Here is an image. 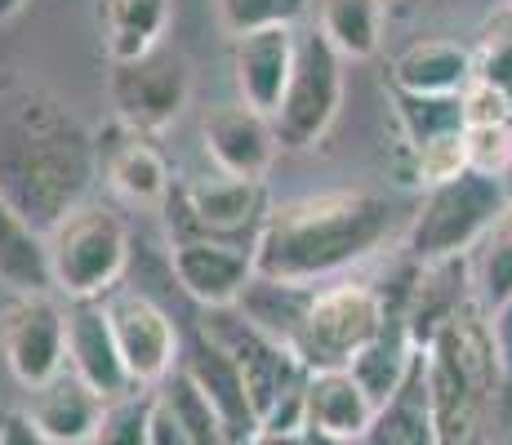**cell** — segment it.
I'll use <instances>...</instances> for the list:
<instances>
[{
  "mask_svg": "<svg viewBox=\"0 0 512 445\" xmlns=\"http://www.w3.org/2000/svg\"><path fill=\"white\" fill-rule=\"evenodd\" d=\"M303 445H361V441L330 437V432H317V428H303Z\"/></svg>",
  "mask_w": 512,
  "mask_h": 445,
  "instance_id": "obj_41",
  "label": "cell"
},
{
  "mask_svg": "<svg viewBox=\"0 0 512 445\" xmlns=\"http://www.w3.org/2000/svg\"><path fill=\"white\" fill-rule=\"evenodd\" d=\"M486 312L481 299H468L428 348L432 445H490V414L504 370Z\"/></svg>",
  "mask_w": 512,
  "mask_h": 445,
  "instance_id": "obj_3",
  "label": "cell"
},
{
  "mask_svg": "<svg viewBox=\"0 0 512 445\" xmlns=\"http://www.w3.org/2000/svg\"><path fill=\"white\" fill-rule=\"evenodd\" d=\"M116 130H121V143L107 147V161H103L107 187H112L125 205H143V210L165 205L174 192L165 152L147 134H134V130H125V125H116Z\"/></svg>",
  "mask_w": 512,
  "mask_h": 445,
  "instance_id": "obj_19",
  "label": "cell"
},
{
  "mask_svg": "<svg viewBox=\"0 0 512 445\" xmlns=\"http://www.w3.org/2000/svg\"><path fill=\"white\" fill-rule=\"evenodd\" d=\"M339 103H343V54L326 41L321 27L299 32L294 76L285 85L281 107L272 112V125H277L285 152L317 147L334 125V116H339Z\"/></svg>",
  "mask_w": 512,
  "mask_h": 445,
  "instance_id": "obj_7",
  "label": "cell"
},
{
  "mask_svg": "<svg viewBox=\"0 0 512 445\" xmlns=\"http://www.w3.org/2000/svg\"><path fill=\"white\" fill-rule=\"evenodd\" d=\"M504 445H512V437H508V441H504Z\"/></svg>",
  "mask_w": 512,
  "mask_h": 445,
  "instance_id": "obj_44",
  "label": "cell"
},
{
  "mask_svg": "<svg viewBox=\"0 0 512 445\" xmlns=\"http://www.w3.org/2000/svg\"><path fill=\"white\" fill-rule=\"evenodd\" d=\"M415 356H419V348H415V339H410V330H406V316H392L388 330H383L379 339H374L370 348L348 365V370H352V379L366 388V397L374 401V410H379V405L388 401L401 383H406Z\"/></svg>",
  "mask_w": 512,
  "mask_h": 445,
  "instance_id": "obj_26",
  "label": "cell"
},
{
  "mask_svg": "<svg viewBox=\"0 0 512 445\" xmlns=\"http://www.w3.org/2000/svg\"><path fill=\"white\" fill-rule=\"evenodd\" d=\"M67 370H76L103 401L125 397L139 383L125 370L121 343H116L112 316L103 299H76L67 308Z\"/></svg>",
  "mask_w": 512,
  "mask_h": 445,
  "instance_id": "obj_16",
  "label": "cell"
},
{
  "mask_svg": "<svg viewBox=\"0 0 512 445\" xmlns=\"http://www.w3.org/2000/svg\"><path fill=\"white\" fill-rule=\"evenodd\" d=\"M472 81H486V85H499L512 94V32L490 23L486 36H481V49L472 58Z\"/></svg>",
  "mask_w": 512,
  "mask_h": 445,
  "instance_id": "obj_34",
  "label": "cell"
},
{
  "mask_svg": "<svg viewBox=\"0 0 512 445\" xmlns=\"http://www.w3.org/2000/svg\"><path fill=\"white\" fill-rule=\"evenodd\" d=\"M468 263L464 254L455 259H432L423 263L415 290H410V308H406V330L415 339V348L428 352L432 339L446 330V321L468 303Z\"/></svg>",
  "mask_w": 512,
  "mask_h": 445,
  "instance_id": "obj_21",
  "label": "cell"
},
{
  "mask_svg": "<svg viewBox=\"0 0 512 445\" xmlns=\"http://www.w3.org/2000/svg\"><path fill=\"white\" fill-rule=\"evenodd\" d=\"M512 152L508 125H486V130H468V165L481 174H499Z\"/></svg>",
  "mask_w": 512,
  "mask_h": 445,
  "instance_id": "obj_36",
  "label": "cell"
},
{
  "mask_svg": "<svg viewBox=\"0 0 512 445\" xmlns=\"http://www.w3.org/2000/svg\"><path fill=\"white\" fill-rule=\"evenodd\" d=\"M321 32L343 58H370L383 32L379 0H326L321 5Z\"/></svg>",
  "mask_w": 512,
  "mask_h": 445,
  "instance_id": "obj_28",
  "label": "cell"
},
{
  "mask_svg": "<svg viewBox=\"0 0 512 445\" xmlns=\"http://www.w3.org/2000/svg\"><path fill=\"white\" fill-rule=\"evenodd\" d=\"M49 259L54 285L67 303L107 299L130 267V227L112 205L85 201L49 227Z\"/></svg>",
  "mask_w": 512,
  "mask_h": 445,
  "instance_id": "obj_4",
  "label": "cell"
},
{
  "mask_svg": "<svg viewBox=\"0 0 512 445\" xmlns=\"http://www.w3.org/2000/svg\"><path fill=\"white\" fill-rule=\"evenodd\" d=\"M23 5H27V0H0V18H14Z\"/></svg>",
  "mask_w": 512,
  "mask_h": 445,
  "instance_id": "obj_43",
  "label": "cell"
},
{
  "mask_svg": "<svg viewBox=\"0 0 512 445\" xmlns=\"http://www.w3.org/2000/svg\"><path fill=\"white\" fill-rule=\"evenodd\" d=\"M196 330L210 334V339L219 343L236 365H241L245 388H250V401H254V410H259V423H263V414L285 397V392L303 388L308 374H312L308 365L294 356V348H285V343L268 339L263 330H254V325L236 312V303L232 308H205V316L196 321Z\"/></svg>",
  "mask_w": 512,
  "mask_h": 445,
  "instance_id": "obj_9",
  "label": "cell"
},
{
  "mask_svg": "<svg viewBox=\"0 0 512 445\" xmlns=\"http://www.w3.org/2000/svg\"><path fill=\"white\" fill-rule=\"evenodd\" d=\"M472 76V54L455 41H415L392 63V85L410 94H464Z\"/></svg>",
  "mask_w": 512,
  "mask_h": 445,
  "instance_id": "obj_24",
  "label": "cell"
},
{
  "mask_svg": "<svg viewBox=\"0 0 512 445\" xmlns=\"http://www.w3.org/2000/svg\"><path fill=\"white\" fill-rule=\"evenodd\" d=\"M201 143L205 156L214 161V170L232 178H268L272 161L281 152L272 116L241 103V98L236 103H214L201 116Z\"/></svg>",
  "mask_w": 512,
  "mask_h": 445,
  "instance_id": "obj_13",
  "label": "cell"
},
{
  "mask_svg": "<svg viewBox=\"0 0 512 445\" xmlns=\"http://www.w3.org/2000/svg\"><path fill=\"white\" fill-rule=\"evenodd\" d=\"M392 312L379 290L361 281H339L312 294V308L303 316L299 334H294V356L317 370H348L361 352L388 330Z\"/></svg>",
  "mask_w": 512,
  "mask_h": 445,
  "instance_id": "obj_6",
  "label": "cell"
},
{
  "mask_svg": "<svg viewBox=\"0 0 512 445\" xmlns=\"http://www.w3.org/2000/svg\"><path fill=\"white\" fill-rule=\"evenodd\" d=\"M504 214H508V192L499 183V174L464 170L450 183L428 187V201L419 205L415 223L406 232V250L419 263L455 259L468 245L486 241Z\"/></svg>",
  "mask_w": 512,
  "mask_h": 445,
  "instance_id": "obj_5",
  "label": "cell"
},
{
  "mask_svg": "<svg viewBox=\"0 0 512 445\" xmlns=\"http://www.w3.org/2000/svg\"><path fill=\"white\" fill-rule=\"evenodd\" d=\"M499 183H504V192H508V205H512V152H508V165L499 170Z\"/></svg>",
  "mask_w": 512,
  "mask_h": 445,
  "instance_id": "obj_42",
  "label": "cell"
},
{
  "mask_svg": "<svg viewBox=\"0 0 512 445\" xmlns=\"http://www.w3.org/2000/svg\"><path fill=\"white\" fill-rule=\"evenodd\" d=\"M147 445H196L192 432L183 428V419L174 414V405L156 392L152 397V419H147Z\"/></svg>",
  "mask_w": 512,
  "mask_h": 445,
  "instance_id": "obj_37",
  "label": "cell"
},
{
  "mask_svg": "<svg viewBox=\"0 0 512 445\" xmlns=\"http://www.w3.org/2000/svg\"><path fill=\"white\" fill-rule=\"evenodd\" d=\"M374 423V401L366 397L352 370H317L308 374V428L330 437L361 441Z\"/></svg>",
  "mask_w": 512,
  "mask_h": 445,
  "instance_id": "obj_22",
  "label": "cell"
},
{
  "mask_svg": "<svg viewBox=\"0 0 512 445\" xmlns=\"http://www.w3.org/2000/svg\"><path fill=\"white\" fill-rule=\"evenodd\" d=\"M156 388H130L125 397H112L103 405L90 445H147V419H152Z\"/></svg>",
  "mask_w": 512,
  "mask_h": 445,
  "instance_id": "obj_30",
  "label": "cell"
},
{
  "mask_svg": "<svg viewBox=\"0 0 512 445\" xmlns=\"http://www.w3.org/2000/svg\"><path fill=\"white\" fill-rule=\"evenodd\" d=\"M308 0H219V23L228 36L259 32V27H299Z\"/></svg>",
  "mask_w": 512,
  "mask_h": 445,
  "instance_id": "obj_31",
  "label": "cell"
},
{
  "mask_svg": "<svg viewBox=\"0 0 512 445\" xmlns=\"http://www.w3.org/2000/svg\"><path fill=\"white\" fill-rule=\"evenodd\" d=\"M107 98H112L116 125L152 138L183 116L187 98H192V67L179 49L161 41L152 54L134 58V63H112Z\"/></svg>",
  "mask_w": 512,
  "mask_h": 445,
  "instance_id": "obj_8",
  "label": "cell"
},
{
  "mask_svg": "<svg viewBox=\"0 0 512 445\" xmlns=\"http://www.w3.org/2000/svg\"><path fill=\"white\" fill-rule=\"evenodd\" d=\"M392 116H397L406 147L415 152L428 138L464 130V98L459 94H410L392 85Z\"/></svg>",
  "mask_w": 512,
  "mask_h": 445,
  "instance_id": "obj_27",
  "label": "cell"
},
{
  "mask_svg": "<svg viewBox=\"0 0 512 445\" xmlns=\"http://www.w3.org/2000/svg\"><path fill=\"white\" fill-rule=\"evenodd\" d=\"M179 365L192 374L196 388H201L214 410H219L228 445H254V437L263 432V423H259V410H254V401H250V388H245L241 365L201 330H192L183 339Z\"/></svg>",
  "mask_w": 512,
  "mask_h": 445,
  "instance_id": "obj_15",
  "label": "cell"
},
{
  "mask_svg": "<svg viewBox=\"0 0 512 445\" xmlns=\"http://www.w3.org/2000/svg\"><path fill=\"white\" fill-rule=\"evenodd\" d=\"M156 392H161V397L174 405V414L183 419V428L192 432V441H196V445H228V432H223L219 410H214L210 397H205V392L196 388V379L183 370V365H179V370H174Z\"/></svg>",
  "mask_w": 512,
  "mask_h": 445,
  "instance_id": "obj_29",
  "label": "cell"
},
{
  "mask_svg": "<svg viewBox=\"0 0 512 445\" xmlns=\"http://www.w3.org/2000/svg\"><path fill=\"white\" fill-rule=\"evenodd\" d=\"M392 201L379 192H312L268 210L254 236V272L317 285L370 259L392 232Z\"/></svg>",
  "mask_w": 512,
  "mask_h": 445,
  "instance_id": "obj_2",
  "label": "cell"
},
{
  "mask_svg": "<svg viewBox=\"0 0 512 445\" xmlns=\"http://www.w3.org/2000/svg\"><path fill=\"white\" fill-rule=\"evenodd\" d=\"M490 334H495V352H499V370H504V388L512 392V299L499 303L490 312Z\"/></svg>",
  "mask_w": 512,
  "mask_h": 445,
  "instance_id": "obj_39",
  "label": "cell"
},
{
  "mask_svg": "<svg viewBox=\"0 0 512 445\" xmlns=\"http://www.w3.org/2000/svg\"><path fill=\"white\" fill-rule=\"evenodd\" d=\"M312 294H317V285H294V281H277V276L254 272L250 285L241 290V299H236V312H241L254 330H263L268 339L290 348L303 316L312 308Z\"/></svg>",
  "mask_w": 512,
  "mask_h": 445,
  "instance_id": "obj_23",
  "label": "cell"
},
{
  "mask_svg": "<svg viewBox=\"0 0 512 445\" xmlns=\"http://www.w3.org/2000/svg\"><path fill=\"white\" fill-rule=\"evenodd\" d=\"M254 445H303V432H259Z\"/></svg>",
  "mask_w": 512,
  "mask_h": 445,
  "instance_id": "obj_40",
  "label": "cell"
},
{
  "mask_svg": "<svg viewBox=\"0 0 512 445\" xmlns=\"http://www.w3.org/2000/svg\"><path fill=\"white\" fill-rule=\"evenodd\" d=\"M464 130H486V125H508L512 121V94L499 85L472 81L464 94Z\"/></svg>",
  "mask_w": 512,
  "mask_h": 445,
  "instance_id": "obj_35",
  "label": "cell"
},
{
  "mask_svg": "<svg viewBox=\"0 0 512 445\" xmlns=\"http://www.w3.org/2000/svg\"><path fill=\"white\" fill-rule=\"evenodd\" d=\"M477 285H481V303H486L490 312L512 299V245L499 232H490L486 245H481Z\"/></svg>",
  "mask_w": 512,
  "mask_h": 445,
  "instance_id": "obj_33",
  "label": "cell"
},
{
  "mask_svg": "<svg viewBox=\"0 0 512 445\" xmlns=\"http://www.w3.org/2000/svg\"><path fill=\"white\" fill-rule=\"evenodd\" d=\"M0 352L27 392L67 370V312L54 294H14L0 316Z\"/></svg>",
  "mask_w": 512,
  "mask_h": 445,
  "instance_id": "obj_12",
  "label": "cell"
},
{
  "mask_svg": "<svg viewBox=\"0 0 512 445\" xmlns=\"http://www.w3.org/2000/svg\"><path fill=\"white\" fill-rule=\"evenodd\" d=\"M103 45L112 63H134L161 45L170 27V0H103Z\"/></svg>",
  "mask_w": 512,
  "mask_h": 445,
  "instance_id": "obj_25",
  "label": "cell"
},
{
  "mask_svg": "<svg viewBox=\"0 0 512 445\" xmlns=\"http://www.w3.org/2000/svg\"><path fill=\"white\" fill-rule=\"evenodd\" d=\"M464 170H472L468 165V130L428 138L423 147H415V183H423V187L450 183V178H459Z\"/></svg>",
  "mask_w": 512,
  "mask_h": 445,
  "instance_id": "obj_32",
  "label": "cell"
},
{
  "mask_svg": "<svg viewBox=\"0 0 512 445\" xmlns=\"http://www.w3.org/2000/svg\"><path fill=\"white\" fill-rule=\"evenodd\" d=\"M299 58V27H259V32L232 36V81L241 103L259 112H277L285 85Z\"/></svg>",
  "mask_w": 512,
  "mask_h": 445,
  "instance_id": "obj_17",
  "label": "cell"
},
{
  "mask_svg": "<svg viewBox=\"0 0 512 445\" xmlns=\"http://www.w3.org/2000/svg\"><path fill=\"white\" fill-rule=\"evenodd\" d=\"M103 397L81 379L76 370L54 374L49 383L32 388L27 414L36 419V428L45 432L54 445H90L98 419H103Z\"/></svg>",
  "mask_w": 512,
  "mask_h": 445,
  "instance_id": "obj_18",
  "label": "cell"
},
{
  "mask_svg": "<svg viewBox=\"0 0 512 445\" xmlns=\"http://www.w3.org/2000/svg\"><path fill=\"white\" fill-rule=\"evenodd\" d=\"M170 272L187 299H196L201 308H232L254 276V245L187 236V241H174Z\"/></svg>",
  "mask_w": 512,
  "mask_h": 445,
  "instance_id": "obj_14",
  "label": "cell"
},
{
  "mask_svg": "<svg viewBox=\"0 0 512 445\" xmlns=\"http://www.w3.org/2000/svg\"><path fill=\"white\" fill-rule=\"evenodd\" d=\"M103 303H107V316H112V330H116V343H121L130 379L139 388H161L179 370V356H183V334L174 325V316L152 294L121 290V285Z\"/></svg>",
  "mask_w": 512,
  "mask_h": 445,
  "instance_id": "obj_11",
  "label": "cell"
},
{
  "mask_svg": "<svg viewBox=\"0 0 512 445\" xmlns=\"http://www.w3.org/2000/svg\"><path fill=\"white\" fill-rule=\"evenodd\" d=\"M94 174V143L63 103L36 89L9 103L0 116V201L49 232L90 201Z\"/></svg>",
  "mask_w": 512,
  "mask_h": 445,
  "instance_id": "obj_1",
  "label": "cell"
},
{
  "mask_svg": "<svg viewBox=\"0 0 512 445\" xmlns=\"http://www.w3.org/2000/svg\"><path fill=\"white\" fill-rule=\"evenodd\" d=\"M0 285L14 294H58L49 232L0 201Z\"/></svg>",
  "mask_w": 512,
  "mask_h": 445,
  "instance_id": "obj_20",
  "label": "cell"
},
{
  "mask_svg": "<svg viewBox=\"0 0 512 445\" xmlns=\"http://www.w3.org/2000/svg\"><path fill=\"white\" fill-rule=\"evenodd\" d=\"M263 219H268V187L263 178H192L179 187V223L174 241L187 236H210V241H236V245H254Z\"/></svg>",
  "mask_w": 512,
  "mask_h": 445,
  "instance_id": "obj_10",
  "label": "cell"
},
{
  "mask_svg": "<svg viewBox=\"0 0 512 445\" xmlns=\"http://www.w3.org/2000/svg\"><path fill=\"white\" fill-rule=\"evenodd\" d=\"M0 445H54L27 410H0Z\"/></svg>",
  "mask_w": 512,
  "mask_h": 445,
  "instance_id": "obj_38",
  "label": "cell"
}]
</instances>
